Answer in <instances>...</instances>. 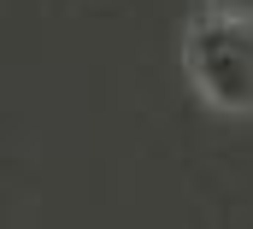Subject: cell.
<instances>
[{
  "instance_id": "obj_1",
  "label": "cell",
  "mask_w": 253,
  "mask_h": 229,
  "mask_svg": "<svg viewBox=\"0 0 253 229\" xmlns=\"http://www.w3.org/2000/svg\"><path fill=\"white\" fill-rule=\"evenodd\" d=\"M183 65L206 106L248 112L253 106V24L242 6H200L183 30Z\"/></svg>"
}]
</instances>
